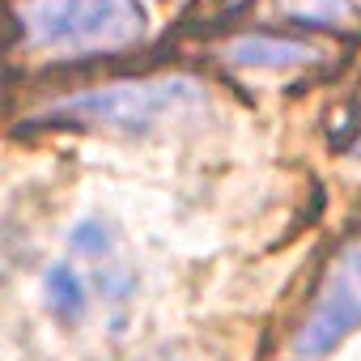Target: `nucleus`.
Returning <instances> with one entry per match:
<instances>
[{
    "label": "nucleus",
    "mask_w": 361,
    "mask_h": 361,
    "mask_svg": "<svg viewBox=\"0 0 361 361\" xmlns=\"http://www.w3.org/2000/svg\"><path fill=\"white\" fill-rule=\"evenodd\" d=\"M357 327H361V234L348 238L336 251V259L327 264L314 306L302 319L289 353H293V361H319Z\"/></svg>",
    "instance_id": "3"
},
{
    "label": "nucleus",
    "mask_w": 361,
    "mask_h": 361,
    "mask_svg": "<svg viewBox=\"0 0 361 361\" xmlns=\"http://www.w3.org/2000/svg\"><path fill=\"white\" fill-rule=\"evenodd\" d=\"M230 5H238V0H230Z\"/></svg>",
    "instance_id": "9"
},
{
    "label": "nucleus",
    "mask_w": 361,
    "mask_h": 361,
    "mask_svg": "<svg viewBox=\"0 0 361 361\" xmlns=\"http://www.w3.org/2000/svg\"><path fill=\"white\" fill-rule=\"evenodd\" d=\"M43 302L47 310L64 323V327H77L85 314H90V285L81 276V268L73 259H56L43 276Z\"/></svg>",
    "instance_id": "6"
},
{
    "label": "nucleus",
    "mask_w": 361,
    "mask_h": 361,
    "mask_svg": "<svg viewBox=\"0 0 361 361\" xmlns=\"http://www.w3.org/2000/svg\"><path fill=\"white\" fill-rule=\"evenodd\" d=\"M68 251L90 259V268H94V285L102 289L106 306L123 310L128 298L136 293V272H132L128 259L119 255L111 226H106V221H81V226L68 234Z\"/></svg>",
    "instance_id": "4"
},
{
    "label": "nucleus",
    "mask_w": 361,
    "mask_h": 361,
    "mask_svg": "<svg viewBox=\"0 0 361 361\" xmlns=\"http://www.w3.org/2000/svg\"><path fill=\"white\" fill-rule=\"evenodd\" d=\"M281 13L302 26H348L357 22V0H281Z\"/></svg>",
    "instance_id": "7"
},
{
    "label": "nucleus",
    "mask_w": 361,
    "mask_h": 361,
    "mask_svg": "<svg viewBox=\"0 0 361 361\" xmlns=\"http://www.w3.org/2000/svg\"><path fill=\"white\" fill-rule=\"evenodd\" d=\"M209 106V94L196 77H153V81H119L102 90H85L39 111L43 123L73 128H111V132H153L161 123L192 119Z\"/></svg>",
    "instance_id": "1"
},
{
    "label": "nucleus",
    "mask_w": 361,
    "mask_h": 361,
    "mask_svg": "<svg viewBox=\"0 0 361 361\" xmlns=\"http://www.w3.org/2000/svg\"><path fill=\"white\" fill-rule=\"evenodd\" d=\"M230 64L238 68H298V64H314L323 51L306 39H285V35H238L234 43H226L221 51Z\"/></svg>",
    "instance_id": "5"
},
{
    "label": "nucleus",
    "mask_w": 361,
    "mask_h": 361,
    "mask_svg": "<svg viewBox=\"0 0 361 361\" xmlns=\"http://www.w3.org/2000/svg\"><path fill=\"white\" fill-rule=\"evenodd\" d=\"M18 35L43 51H123L145 35L140 0H26L18 5Z\"/></svg>",
    "instance_id": "2"
},
{
    "label": "nucleus",
    "mask_w": 361,
    "mask_h": 361,
    "mask_svg": "<svg viewBox=\"0 0 361 361\" xmlns=\"http://www.w3.org/2000/svg\"><path fill=\"white\" fill-rule=\"evenodd\" d=\"M353 128H357V136H353V140H348V153H357V157H361V119H357V123H353Z\"/></svg>",
    "instance_id": "8"
}]
</instances>
